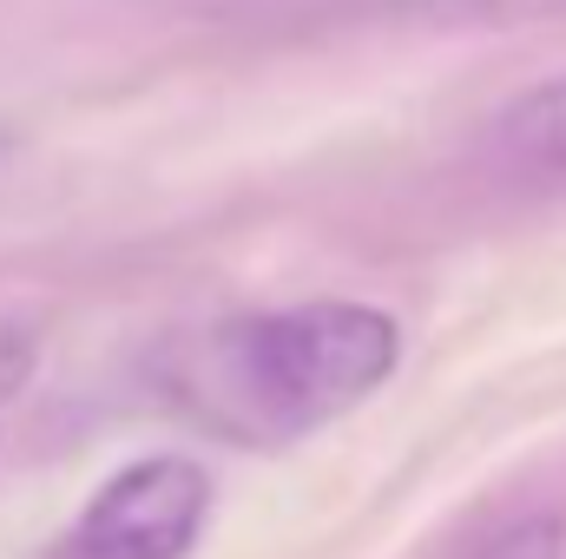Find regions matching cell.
I'll return each instance as SVG.
<instances>
[{"mask_svg": "<svg viewBox=\"0 0 566 559\" xmlns=\"http://www.w3.org/2000/svg\"><path fill=\"white\" fill-rule=\"evenodd\" d=\"M402 362V329L376 303H283L244 309L165 356V395L238 447L303 441L363 409Z\"/></svg>", "mask_w": 566, "mask_h": 559, "instance_id": "1", "label": "cell"}, {"mask_svg": "<svg viewBox=\"0 0 566 559\" xmlns=\"http://www.w3.org/2000/svg\"><path fill=\"white\" fill-rule=\"evenodd\" d=\"M211 500V474L191 454H145L80 507L46 559H191Z\"/></svg>", "mask_w": 566, "mask_h": 559, "instance_id": "2", "label": "cell"}, {"mask_svg": "<svg viewBox=\"0 0 566 559\" xmlns=\"http://www.w3.org/2000/svg\"><path fill=\"white\" fill-rule=\"evenodd\" d=\"M501 145L514 158H527V165L566 171V73L560 80H541L534 93H521L501 113Z\"/></svg>", "mask_w": 566, "mask_h": 559, "instance_id": "3", "label": "cell"}, {"mask_svg": "<svg viewBox=\"0 0 566 559\" xmlns=\"http://www.w3.org/2000/svg\"><path fill=\"white\" fill-rule=\"evenodd\" d=\"M416 13L434 27H541L566 20V0H416Z\"/></svg>", "mask_w": 566, "mask_h": 559, "instance_id": "4", "label": "cell"}, {"mask_svg": "<svg viewBox=\"0 0 566 559\" xmlns=\"http://www.w3.org/2000/svg\"><path fill=\"white\" fill-rule=\"evenodd\" d=\"M560 547H566L560 520H514L494 540H481L474 559H560Z\"/></svg>", "mask_w": 566, "mask_h": 559, "instance_id": "5", "label": "cell"}, {"mask_svg": "<svg viewBox=\"0 0 566 559\" xmlns=\"http://www.w3.org/2000/svg\"><path fill=\"white\" fill-rule=\"evenodd\" d=\"M27 369H33V329L27 323H0V402L27 382Z\"/></svg>", "mask_w": 566, "mask_h": 559, "instance_id": "6", "label": "cell"}, {"mask_svg": "<svg viewBox=\"0 0 566 559\" xmlns=\"http://www.w3.org/2000/svg\"><path fill=\"white\" fill-rule=\"evenodd\" d=\"M0 145H7V139H0Z\"/></svg>", "mask_w": 566, "mask_h": 559, "instance_id": "7", "label": "cell"}]
</instances>
